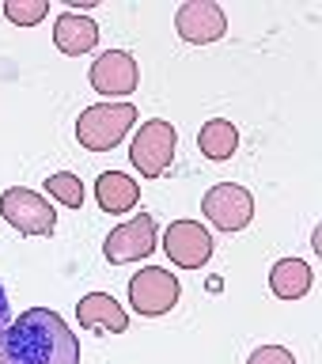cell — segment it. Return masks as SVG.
<instances>
[{"label":"cell","instance_id":"1","mask_svg":"<svg viewBox=\"0 0 322 364\" xmlns=\"http://www.w3.org/2000/svg\"><path fill=\"white\" fill-rule=\"evenodd\" d=\"M0 364H80V341L50 307H27L0 330Z\"/></svg>","mask_w":322,"mask_h":364},{"label":"cell","instance_id":"2","mask_svg":"<svg viewBox=\"0 0 322 364\" xmlns=\"http://www.w3.org/2000/svg\"><path fill=\"white\" fill-rule=\"evenodd\" d=\"M136 107L133 102H95V107L80 110L76 122V141L87 152H110L122 144V136L133 129Z\"/></svg>","mask_w":322,"mask_h":364},{"label":"cell","instance_id":"3","mask_svg":"<svg viewBox=\"0 0 322 364\" xmlns=\"http://www.w3.org/2000/svg\"><path fill=\"white\" fill-rule=\"evenodd\" d=\"M175 144H178V133L171 122H163V118L144 122L141 129H136L133 144H129V159H133V167L141 171V178L163 175L171 167V159H175Z\"/></svg>","mask_w":322,"mask_h":364},{"label":"cell","instance_id":"4","mask_svg":"<svg viewBox=\"0 0 322 364\" xmlns=\"http://www.w3.org/2000/svg\"><path fill=\"white\" fill-rule=\"evenodd\" d=\"M178 277L171 269H159V266H144L141 273H133L129 277V304L136 315L144 318H159L167 315L171 307L178 304Z\"/></svg>","mask_w":322,"mask_h":364},{"label":"cell","instance_id":"5","mask_svg":"<svg viewBox=\"0 0 322 364\" xmlns=\"http://www.w3.org/2000/svg\"><path fill=\"white\" fill-rule=\"evenodd\" d=\"M201 213L205 220L220 232H243V228L254 220V198H250L247 186L239 182H216V186L201 198Z\"/></svg>","mask_w":322,"mask_h":364},{"label":"cell","instance_id":"6","mask_svg":"<svg viewBox=\"0 0 322 364\" xmlns=\"http://www.w3.org/2000/svg\"><path fill=\"white\" fill-rule=\"evenodd\" d=\"M0 216L16 228L19 235H50L53 224H57V213L53 205L34 190H23V186H11L0 193Z\"/></svg>","mask_w":322,"mask_h":364},{"label":"cell","instance_id":"7","mask_svg":"<svg viewBox=\"0 0 322 364\" xmlns=\"http://www.w3.org/2000/svg\"><path fill=\"white\" fill-rule=\"evenodd\" d=\"M156 250V220L148 213H136L133 220L118 224L102 243V255H107L110 266H125V262H141Z\"/></svg>","mask_w":322,"mask_h":364},{"label":"cell","instance_id":"8","mask_svg":"<svg viewBox=\"0 0 322 364\" xmlns=\"http://www.w3.org/2000/svg\"><path fill=\"white\" fill-rule=\"evenodd\" d=\"M91 87L107 99H122V95H133L136 84H141V65L133 61V53L125 50H107L91 61Z\"/></svg>","mask_w":322,"mask_h":364},{"label":"cell","instance_id":"9","mask_svg":"<svg viewBox=\"0 0 322 364\" xmlns=\"http://www.w3.org/2000/svg\"><path fill=\"white\" fill-rule=\"evenodd\" d=\"M175 31L190 46H209V42H220L227 34V16L213 0H186L175 11Z\"/></svg>","mask_w":322,"mask_h":364},{"label":"cell","instance_id":"10","mask_svg":"<svg viewBox=\"0 0 322 364\" xmlns=\"http://www.w3.org/2000/svg\"><path fill=\"white\" fill-rule=\"evenodd\" d=\"M163 250L178 269H201L213 258V235L198 220H175L163 232Z\"/></svg>","mask_w":322,"mask_h":364},{"label":"cell","instance_id":"11","mask_svg":"<svg viewBox=\"0 0 322 364\" xmlns=\"http://www.w3.org/2000/svg\"><path fill=\"white\" fill-rule=\"evenodd\" d=\"M76 318L80 330H91V334H125L129 330V315L110 292H87L76 304Z\"/></svg>","mask_w":322,"mask_h":364},{"label":"cell","instance_id":"12","mask_svg":"<svg viewBox=\"0 0 322 364\" xmlns=\"http://www.w3.org/2000/svg\"><path fill=\"white\" fill-rule=\"evenodd\" d=\"M53 46L68 57L91 53L99 46V27L87 16H80V11H61L53 23Z\"/></svg>","mask_w":322,"mask_h":364},{"label":"cell","instance_id":"13","mask_svg":"<svg viewBox=\"0 0 322 364\" xmlns=\"http://www.w3.org/2000/svg\"><path fill=\"white\" fill-rule=\"evenodd\" d=\"M95 198H99V209L102 213H133L136 201H141V186L122 175V171H102L99 182H95Z\"/></svg>","mask_w":322,"mask_h":364},{"label":"cell","instance_id":"14","mask_svg":"<svg viewBox=\"0 0 322 364\" xmlns=\"http://www.w3.org/2000/svg\"><path fill=\"white\" fill-rule=\"evenodd\" d=\"M311 281H315V273L311 266H307L304 258H281L277 266L269 269V289L277 300H304L307 292H311Z\"/></svg>","mask_w":322,"mask_h":364},{"label":"cell","instance_id":"15","mask_svg":"<svg viewBox=\"0 0 322 364\" xmlns=\"http://www.w3.org/2000/svg\"><path fill=\"white\" fill-rule=\"evenodd\" d=\"M198 148H201V156L216 159V164H220V159H232L235 148H239V129L227 118H213V122L201 125Z\"/></svg>","mask_w":322,"mask_h":364},{"label":"cell","instance_id":"16","mask_svg":"<svg viewBox=\"0 0 322 364\" xmlns=\"http://www.w3.org/2000/svg\"><path fill=\"white\" fill-rule=\"evenodd\" d=\"M45 193L53 201H61L65 209H84V182L73 171H57V175L45 178Z\"/></svg>","mask_w":322,"mask_h":364},{"label":"cell","instance_id":"17","mask_svg":"<svg viewBox=\"0 0 322 364\" xmlns=\"http://www.w3.org/2000/svg\"><path fill=\"white\" fill-rule=\"evenodd\" d=\"M4 16L16 23V27H34L50 16V4L45 0H4Z\"/></svg>","mask_w":322,"mask_h":364},{"label":"cell","instance_id":"18","mask_svg":"<svg viewBox=\"0 0 322 364\" xmlns=\"http://www.w3.org/2000/svg\"><path fill=\"white\" fill-rule=\"evenodd\" d=\"M247 364H296V357L284 346H262V349L250 353Z\"/></svg>","mask_w":322,"mask_h":364},{"label":"cell","instance_id":"19","mask_svg":"<svg viewBox=\"0 0 322 364\" xmlns=\"http://www.w3.org/2000/svg\"><path fill=\"white\" fill-rule=\"evenodd\" d=\"M11 323V307H8V292H4V284H0V330H4Z\"/></svg>","mask_w":322,"mask_h":364}]
</instances>
